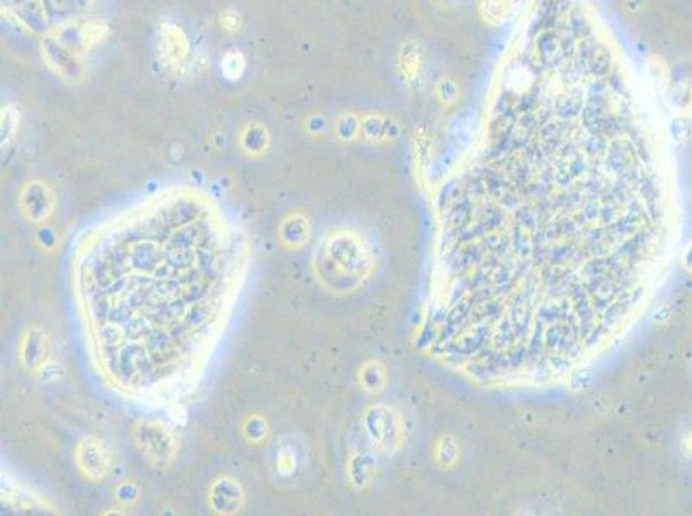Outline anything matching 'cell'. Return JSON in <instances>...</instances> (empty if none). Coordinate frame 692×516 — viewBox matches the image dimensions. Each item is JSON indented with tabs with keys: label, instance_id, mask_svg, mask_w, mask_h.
Wrapping results in <instances>:
<instances>
[{
	"label": "cell",
	"instance_id": "8992f818",
	"mask_svg": "<svg viewBox=\"0 0 692 516\" xmlns=\"http://www.w3.org/2000/svg\"><path fill=\"white\" fill-rule=\"evenodd\" d=\"M689 446H691V451H692V435H691V440H689Z\"/></svg>",
	"mask_w": 692,
	"mask_h": 516
},
{
	"label": "cell",
	"instance_id": "6da1fadb",
	"mask_svg": "<svg viewBox=\"0 0 692 516\" xmlns=\"http://www.w3.org/2000/svg\"><path fill=\"white\" fill-rule=\"evenodd\" d=\"M136 443L153 465L168 463L174 456V437L157 422H143L136 428Z\"/></svg>",
	"mask_w": 692,
	"mask_h": 516
},
{
	"label": "cell",
	"instance_id": "5b68a950",
	"mask_svg": "<svg viewBox=\"0 0 692 516\" xmlns=\"http://www.w3.org/2000/svg\"><path fill=\"white\" fill-rule=\"evenodd\" d=\"M224 73L229 76V71H236V74L240 76L241 69H243V61H241L240 53H229V56L224 59Z\"/></svg>",
	"mask_w": 692,
	"mask_h": 516
},
{
	"label": "cell",
	"instance_id": "3957f363",
	"mask_svg": "<svg viewBox=\"0 0 692 516\" xmlns=\"http://www.w3.org/2000/svg\"><path fill=\"white\" fill-rule=\"evenodd\" d=\"M210 499L212 505L220 513H231L241 505V489L233 480L224 478V480H219L218 484L212 487Z\"/></svg>",
	"mask_w": 692,
	"mask_h": 516
},
{
	"label": "cell",
	"instance_id": "7a4b0ae2",
	"mask_svg": "<svg viewBox=\"0 0 692 516\" xmlns=\"http://www.w3.org/2000/svg\"><path fill=\"white\" fill-rule=\"evenodd\" d=\"M76 461L81 472L91 480H102L111 467V456L97 439H83L76 449Z\"/></svg>",
	"mask_w": 692,
	"mask_h": 516
},
{
	"label": "cell",
	"instance_id": "277c9868",
	"mask_svg": "<svg viewBox=\"0 0 692 516\" xmlns=\"http://www.w3.org/2000/svg\"><path fill=\"white\" fill-rule=\"evenodd\" d=\"M164 43L168 45V50H166V53L168 56L166 57H169L171 61H178V59H181V57H185L183 53H185V35H183L181 31L176 30L174 26H171L169 28V38L168 40H164Z\"/></svg>",
	"mask_w": 692,
	"mask_h": 516
}]
</instances>
